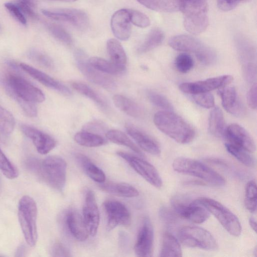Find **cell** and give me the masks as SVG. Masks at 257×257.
Segmentation results:
<instances>
[{"instance_id":"obj_9","label":"cell","mask_w":257,"mask_h":257,"mask_svg":"<svg viewBox=\"0 0 257 257\" xmlns=\"http://www.w3.org/2000/svg\"><path fill=\"white\" fill-rule=\"evenodd\" d=\"M171 205L178 215L195 223L205 222L210 216L209 212L203 206L191 201L183 195H176L171 199Z\"/></svg>"},{"instance_id":"obj_60","label":"cell","mask_w":257,"mask_h":257,"mask_svg":"<svg viewBox=\"0 0 257 257\" xmlns=\"http://www.w3.org/2000/svg\"><path fill=\"white\" fill-rule=\"evenodd\" d=\"M1 181H0V189H1Z\"/></svg>"},{"instance_id":"obj_30","label":"cell","mask_w":257,"mask_h":257,"mask_svg":"<svg viewBox=\"0 0 257 257\" xmlns=\"http://www.w3.org/2000/svg\"><path fill=\"white\" fill-rule=\"evenodd\" d=\"M88 60L93 67L104 73L120 75L124 73L126 69L125 65H118L99 57H91Z\"/></svg>"},{"instance_id":"obj_21","label":"cell","mask_w":257,"mask_h":257,"mask_svg":"<svg viewBox=\"0 0 257 257\" xmlns=\"http://www.w3.org/2000/svg\"><path fill=\"white\" fill-rule=\"evenodd\" d=\"M125 130L143 150L155 156L160 155L161 149L159 144L150 136L130 124L126 125Z\"/></svg>"},{"instance_id":"obj_20","label":"cell","mask_w":257,"mask_h":257,"mask_svg":"<svg viewBox=\"0 0 257 257\" xmlns=\"http://www.w3.org/2000/svg\"><path fill=\"white\" fill-rule=\"evenodd\" d=\"M20 67L32 77L45 86L65 95L71 94V91L66 86L45 73L24 63L20 64Z\"/></svg>"},{"instance_id":"obj_5","label":"cell","mask_w":257,"mask_h":257,"mask_svg":"<svg viewBox=\"0 0 257 257\" xmlns=\"http://www.w3.org/2000/svg\"><path fill=\"white\" fill-rule=\"evenodd\" d=\"M185 29L193 35L203 32L208 25L206 0L180 2Z\"/></svg>"},{"instance_id":"obj_7","label":"cell","mask_w":257,"mask_h":257,"mask_svg":"<svg viewBox=\"0 0 257 257\" xmlns=\"http://www.w3.org/2000/svg\"><path fill=\"white\" fill-rule=\"evenodd\" d=\"M194 201L212 214L229 234L234 236L241 234V226L237 217L221 203L207 197H200Z\"/></svg>"},{"instance_id":"obj_2","label":"cell","mask_w":257,"mask_h":257,"mask_svg":"<svg viewBox=\"0 0 257 257\" xmlns=\"http://www.w3.org/2000/svg\"><path fill=\"white\" fill-rule=\"evenodd\" d=\"M3 83L8 93L19 103L22 101L32 103L45 100L43 92L16 72L6 74Z\"/></svg>"},{"instance_id":"obj_26","label":"cell","mask_w":257,"mask_h":257,"mask_svg":"<svg viewBox=\"0 0 257 257\" xmlns=\"http://www.w3.org/2000/svg\"><path fill=\"white\" fill-rule=\"evenodd\" d=\"M99 187L102 191L117 196L132 198L139 195L136 188L126 183L103 182Z\"/></svg>"},{"instance_id":"obj_47","label":"cell","mask_w":257,"mask_h":257,"mask_svg":"<svg viewBox=\"0 0 257 257\" xmlns=\"http://www.w3.org/2000/svg\"><path fill=\"white\" fill-rule=\"evenodd\" d=\"M192 97L196 103L203 107L210 108L214 106V97L209 92L193 94Z\"/></svg>"},{"instance_id":"obj_14","label":"cell","mask_w":257,"mask_h":257,"mask_svg":"<svg viewBox=\"0 0 257 257\" xmlns=\"http://www.w3.org/2000/svg\"><path fill=\"white\" fill-rule=\"evenodd\" d=\"M232 80V76L224 75L204 80L184 82L179 85V89L185 93L193 95L209 92L222 86H226Z\"/></svg>"},{"instance_id":"obj_1","label":"cell","mask_w":257,"mask_h":257,"mask_svg":"<svg viewBox=\"0 0 257 257\" xmlns=\"http://www.w3.org/2000/svg\"><path fill=\"white\" fill-rule=\"evenodd\" d=\"M154 122L160 131L178 143L188 144L195 137V132L192 126L171 111L156 112L154 116Z\"/></svg>"},{"instance_id":"obj_6","label":"cell","mask_w":257,"mask_h":257,"mask_svg":"<svg viewBox=\"0 0 257 257\" xmlns=\"http://www.w3.org/2000/svg\"><path fill=\"white\" fill-rule=\"evenodd\" d=\"M37 207L35 200L25 195L20 200L18 218L26 241L30 246L36 245L38 238Z\"/></svg>"},{"instance_id":"obj_52","label":"cell","mask_w":257,"mask_h":257,"mask_svg":"<svg viewBox=\"0 0 257 257\" xmlns=\"http://www.w3.org/2000/svg\"><path fill=\"white\" fill-rule=\"evenodd\" d=\"M83 130L93 133H103L105 131V126L101 122L93 121L86 123L83 126Z\"/></svg>"},{"instance_id":"obj_41","label":"cell","mask_w":257,"mask_h":257,"mask_svg":"<svg viewBox=\"0 0 257 257\" xmlns=\"http://www.w3.org/2000/svg\"><path fill=\"white\" fill-rule=\"evenodd\" d=\"M46 24L49 32L55 39L66 45L72 44V37L64 28L55 24L47 23Z\"/></svg>"},{"instance_id":"obj_57","label":"cell","mask_w":257,"mask_h":257,"mask_svg":"<svg viewBox=\"0 0 257 257\" xmlns=\"http://www.w3.org/2000/svg\"><path fill=\"white\" fill-rule=\"evenodd\" d=\"M20 2L29 5L31 7H35L37 5L36 0H21Z\"/></svg>"},{"instance_id":"obj_61","label":"cell","mask_w":257,"mask_h":257,"mask_svg":"<svg viewBox=\"0 0 257 257\" xmlns=\"http://www.w3.org/2000/svg\"><path fill=\"white\" fill-rule=\"evenodd\" d=\"M0 29H1V27H0Z\"/></svg>"},{"instance_id":"obj_55","label":"cell","mask_w":257,"mask_h":257,"mask_svg":"<svg viewBox=\"0 0 257 257\" xmlns=\"http://www.w3.org/2000/svg\"><path fill=\"white\" fill-rule=\"evenodd\" d=\"M22 12L33 19H37L38 16L29 5L20 2L17 4Z\"/></svg>"},{"instance_id":"obj_24","label":"cell","mask_w":257,"mask_h":257,"mask_svg":"<svg viewBox=\"0 0 257 257\" xmlns=\"http://www.w3.org/2000/svg\"><path fill=\"white\" fill-rule=\"evenodd\" d=\"M112 101L118 109L132 117L140 118L144 115V110L139 104L124 95L116 94Z\"/></svg>"},{"instance_id":"obj_25","label":"cell","mask_w":257,"mask_h":257,"mask_svg":"<svg viewBox=\"0 0 257 257\" xmlns=\"http://www.w3.org/2000/svg\"><path fill=\"white\" fill-rule=\"evenodd\" d=\"M168 43L170 47L176 50L195 53L204 45L195 38L184 35L171 38Z\"/></svg>"},{"instance_id":"obj_36","label":"cell","mask_w":257,"mask_h":257,"mask_svg":"<svg viewBox=\"0 0 257 257\" xmlns=\"http://www.w3.org/2000/svg\"><path fill=\"white\" fill-rule=\"evenodd\" d=\"M227 152L240 162L248 167H253L255 160L250 153L244 149L228 142L225 144Z\"/></svg>"},{"instance_id":"obj_51","label":"cell","mask_w":257,"mask_h":257,"mask_svg":"<svg viewBox=\"0 0 257 257\" xmlns=\"http://www.w3.org/2000/svg\"><path fill=\"white\" fill-rule=\"evenodd\" d=\"M51 253L53 256H70L69 250L61 243L55 242L52 246Z\"/></svg>"},{"instance_id":"obj_28","label":"cell","mask_w":257,"mask_h":257,"mask_svg":"<svg viewBox=\"0 0 257 257\" xmlns=\"http://www.w3.org/2000/svg\"><path fill=\"white\" fill-rule=\"evenodd\" d=\"M209 131L216 137H224L226 129L224 115L218 107L214 108L210 112L208 122Z\"/></svg>"},{"instance_id":"obj_59","label":"cell","mask_w":257,"mask_h":257,"mask_svg":"<svg viewBox=\"0 0 257 257\" xmlns=\"http://www.w3.org/2000/svg\"><path fill=\"white\" fill-rule=\"evenodd\" d=\"M57 1H64V2H74V1H77V0H57Z\"/></svg>"},{"instance_id":"obj_4","label":"cell","mask_w":257,"mask_h":257,"mask_svg":"<svg viewBox=\"0 0 257 257\" xmlns=\"http://www.w3.org/2000/svg\"><path fill=\"white\" fill-rule=\"evenodd\" d=\"M172 167L176 172L197 177L206 183L215 186H222L225 184L221 175L198 160L178 157L174 160Z\"/></svg>"},{"instance_id":"obj_8","label":"cell","mask_w":257,"mask_h":257,"mask_svg":"<svg viewBox=\"0 0 257 257\" xmlns=\"http://www.w3.org/2000/svg\"><path fill=\"white\" fill-rule=\"evenodd\" d=\"M178 235L180 242L187 247L208 250H216L218 247L217 241L211 233L199 226H184Z\"/></svg>"},{"instance_id":"obj_38","label":"cell","mask_w":257,"mask_h":257,"mask_svg":"<svg viewBox=\"0 0 257 257\" xmlns=\"http://www.w3.org/2000/svg\"><path fill=\"white\" fill-rule=\"evenodd\" d=\"M257 189L255 181L251 180L246 184L244 205L250 212L254 213L256 210Z\"/></svg>"},{"instance_id":"obj_53","label":"cell","mask_w":257,"mask_h":257,"mask_svg":"<svg viewBox=\"0 0 257 257\" xmlns=\"http://www.w3.org/2000/svg\"><path fill=\"white\" fill-rule=\"evenodd\" d=\"M256 83L252 85L247 94V102L248 106L253 109L256 108Z\"/></svg>"},{"instance_id":"obj_17","label":"cell","mask_w":257,"mask_h":257,"mask_svg":"<svg viewBox=\"0 0 257 257\" xmlns=\"http://www.w3.org/2000/svg\"><path fill=\"white\" fill-rule=\"evenodd\" d=\"M21 130L32 141L38 152L41 154H48L56 145V141L52 137L33 126L23 124Z\"/></svg>"},{"instance_id":"obj_16","label":"cell","mask_w":257,"mask_h":257,"mask_svg":"<svg viewBox=\"0 0 257 257\" xmlns=\"http://www.w3.org/2000/svg\"><path fill=\"white\" fill-rule=\"evenodd\" d=\"M83 218L89 235L94 236L97 232L99 224V212L94 192L87 191L83 207Z\"/></svg>"},{"instance_id":"obj_50","label":"cell","mask_w":257,"mask_h":257,"mask_svg":"<svg viewBox=\"0 0 257 257\" xmlns=\"http://www.w3.org/2000/svg\"><path fill=\"white\" fill-rule=\"evenodd\" d=\"M218 7L223 11H230L240 4L248 2L250 0H216Z\"/></svg>"},{"instance_id":"obj_58","label":"cell","mask_w":257,"mask_h":257,"mask_svg":"<svg viewBox=\"0 0 257 257\" xmlns=\"http://www.w3.org/2000/svg\"><path fill=\"white\" fill-rule=\"evenodd\" d=\"M25 248L23 246H20L17 251V253L19 254L17 256H22L21 254L25 252Z\"/></svg>"},{"instance_id":"obj_37","label":"cell","mask_w":257,"mask_h":257,"mask_svg":"<svg viewBox=\"0 0 257 257\" xmlns=\"http://www.w3.org/2000/svg\"><path fill=\"white\" fill-rule=\"evenodd\" d=\"M164 39V34L162 30L158 28L154 29L138 48L137 51L140 54L149 52L159 46Z\"/></svg>"},{"instance_id":"obj_35","label":"cell","mask_w":257,"mask_h":257,"mask_svg":"<svg viewBox=\"0 0 257 257\" xmlns=\"http://www.w3.org/2000/svg\"><path fill=\"white\" fill-rule=\"evenodd\" d=\"M106 47L110 61L118 65H125L126 55L119 42L115 39H110L107 42Z\"/></svg>"},{"instance_id":"obj_22","label":"cell","mask_w":257,"mask_h":257,"mask_svg":"<svg viewBox=\"0 0 257 257\" xmlns=\"http://www.w3.org/2000/svg\"><path fill=\"white\" fill-rule=\"evenodd\" d=\"M66 224L72 236L77 240L84 241L89 235L83 216L77 210H71L66 215Z\"/></svg>"},{"instance_id":"obj_23","label":"cell","mask_w":257,"mask_h":257,"mask_svg":"<svg viewBox=\"0 0 257 257\" xmlns=\"http://www.w3.org/2000/svg\"><path fill=\"white\" fill-rule=\"evenodd\" d=\"M222 105L224 109L228 112L240 116L243 114V106L237 97L235 88L233 86H225L220 91Z\"/></svg>"},{"instance_id":"obj_11","label":"cell","mask_w":257,"mask_h":257,"mask_svg":"<svg viewBox=\"0 0 257 257\" xmlns=\"http://www.w3.org/2000/svg\"><path fill=\"white\" fill-rule=\"evenodd\" d=\"M116 154L150 184L158 188L162 187V180L153 165L142 158L125 152L119 151Z\"/></svg>"},{"instance_id":"obj_44","label":"cell","mask_w":257,"mask_h":257,"mask_svg":"<svg viewBox=\"0 0 257 257\" xmlns=\"http://www.w3.org/2000/svg\"><path fill=\"white\" fill-rule=\"evenodd\" d=\"M194 61L188 54L181 53L178 55L175 60V66L178 71L182 73L189 72L193 68Z\"/></svg>"},{"instance_id":"obj_48","label":"cell","mask_w":257,"mask_h":257,"mask_svg":"<svg viewBox=\"0 0 257 257\" xmlns=\"http://www.w3.org/2000/svg\"><path fill=\"white\" fill-rule=\"evenodd\" d=\"M6 9L11 16L23 25L27 24V20L24 14L22 12L17 4L8 2L4 4Z\"/></svg>"},{"instance_id":"obj_32","label":"cell","mask_w":257,"mask_h":257,"mask_svg":"<svg viewBox=\"0 0 257 257\" xmlns=\"http://www.w3.org/2000/svg\"><path fill=\"white\" fill-rule=\"evenodd\" d=\"M71 85L76 91L90 99L101 109L105 110L108 109V104L105 99L87 84L80 82H73Z\"/></svg>"},{"instance_id":"obj_19","label":"cell","mask_w":257,"mask_h":257,"mask_svg":"<svg viewBox=\"0 0 257 257\" xmlns=\"http://www.w3.org/2000/svg\"><path fill=\"white\" fill-rule=\"evenodd\" d=\"M130 12L128 9L115 12L111 19V28L113 35L119 40H127L131 34Z\"/></svg>"},{"instance_id":"obj_45","label":"cell","mask_w":257,"mask_h":257,"mask_svg":"<svg viewBox=\"0 0 257 257\" xmlns=\"http://www.w3.org/2000/svg\"><path fill=\"white\" fill-rule=\"evenodd\" d=\"M147 96L154 105L166 110L171 111L173 109L172 104L164 95L156 92L149 91Z\"/></svg>"},{"instance_id":"obj_43","label":"cell","mask_w":257,"mask_h":257,"mask_svg":"<svg viewBox=\"0 0 257 257\" xmlns=\"http://www.w3.org/2000/svg\"><path fill=\"white\" fill-rule=\"evenodd\" d=\"M195 55L198 60L205 65L212 64L216 59L215 52L212 48L204 45L195 53Z\"/></svg>"},{"instance_id":"obj_27","label":"cell","mask_w":257,"mask_h":257,"mask_svg":"<svg viewBox=\"0 0 257 257\" xmlns=\"http://www.w3.org/2000/svg\"><path fill=\"white\" fill-rule=\"evenodd\" d=\"M76 160L86 175L94 181L102 183L105 181V175L103 171L96 166L87 156L82 154H77Z\"/></svg>"},{"instance_id":"obj_42","label":"cell","mask_w":257,"mask_h":257,"mask_svg":"<svg viewBox=\"0 0 257 257\" xmlns=\"http://www.w3.org/2000/svg\"><path fill=\"white\" fill-rule=\"evenodd\" d=\"M0 170L10 179L16 178L19 175L17 168L8 159L0 149Z\"/></svg>"},{"instance_id":"obj_3","label":"cell","mask_w":257,"mask_h":257,"mask_svg":"<svg viewBox=\"0 0 257 257\" xmlns=\"http://www.w3.org/2000/svg\"><path fill=\"white\" fill-rule=\"evenodd\" d=\"M66 168L63 158L51 156L39 161L34 173L51 187L62 192L66 183Z\"/></svg>"},{"instance_id":"obj_29","label":"cell","mask_w":257,"mask_h":257,"mask_svg":"<svg viewBox=\"0 0 257 257\" xmlns=\"http://www.w3.org/2000/svg\"><path fill=\"white\" fill-rule=\"evenodd\" d=\"M160 256H182V251L179 242L177 238L169 232H165L162 238L160 252Z\"/></svg>"},{"instance_id":"obj_39","label":"cell","mask_w":257,"mask_h":257,"mask_svg":"<svg viewBox=\"0 0 257 257\" xmlns=\"http://www.w3.org/2000/svg\"><path fill=\"white\" fill-rule=\"evenodd\" d=\"M15 125V120L12 114L0 106V133L10 135L13 132Z\"/></svg>"},{"instance_id":"obj_31","label":"cell","mask_w":257,"mask_h":257,"mask_svg":"<svg viewBox=\"0 0 257 257\" xmlns=\"http://www.w3.org/2000/svg\"><path fill=\"white\" fill-rule=\"evenodd\" d=\"M139 3L152 10L172 13L180 10V0H137Z\"/></svg>"},{"instance_id":"obj_56","label":"cell","mask_w":257,"mask_h":257,"mask_svg":"<svg viewBox=\"0 0 257 257\" xmlns=\"http://www.w3.org/2000/svg\"><path fill=\"white\" fill-rule=\"evenodd\" d=\"M249 223L251 228L256 232V222L255 219L253 217L249 219Z\"/></svg>"},{"instance_id":"obj_18","label":"cell","mask_w":257,"mask_h":257,"mask_svg":"<svg viewBox=\"0 0 257 257\" xmlns=\"http://www.w3.org/2000/svg\"><path fill=\"white\" fill-rule=\"evenodd\" d=\"M224 137L227 142L239 146L250 153L255 151V144L252 138L243 127L236 123H232L226 128Z\"/></svg>"},{"instance_id":"obj_12","label":"cell","mask_w":257,"mask_h":257,"mask_svg":"<svg viewBox=\"0 0 257 257\" xmlns=\"http://www.w3.org/2000/svg\"><path fill=\"white\" fill-rule=\"evenodd\" d=\"M42 14L49 19L67 22L79 29L87 27L89 19L83 11L76 9L58 8L43 9Z\"/></svg>"},{"instance_id":"obj_46","label":"cell","mask_w":257,"mask_h":257,"mask_svg":"<svg viewBox=\"0 0 257 257\" xmlns=\"http://www.w3.org/2000/svg\"><path fill=\"white\" fill-rule=\"evenodd\" d=\"M131 22L140 28H146L150 24L149 18L144 13L134 10H128Z\"/></svg>"},{"instance_id":"obj_10","label":"cell","mask_w":257,"mask_h":257,"mask_svg":"<svg viewBox=\"0 0 257 257\" xmlns=\"http://www.w3.org/2000/svg\"><path fill=\"white\" fill-rule=\"evenodd\" d=\"M75 59L78 69L90 81L108 90L115 89L116 84L114 80L90 65L83 51L77 50L75 53Z\"/></svg>"},{"instance_id":"obj_15","label":"cell","mask_w":257,"mask_h":257,"mask_svg":"<svg viewBox=\"0 0 257 257\" xmlns=\"http://www.w3.org/2000/svg\"><path fill=\"white\" fill-rule=\"evenodd\" d=\"M154 233L152 222L148 217L144 218L134 246L136 254L139 256L150 257L153 251Z\"/></svg>"},{"instance_id":"obj_40","label":"cell","mask_w":257,"mask_h":257,"mask_svg":"<svg viewBox=\"0 0 257 257\" xmlns=\"http://www.w3.org/2000/svg\"><path fill=\"white\" fill-rule=\"evenodd\" d=\"M28 56L33 62L39 65L49 69L54 67V63L52 59L43 52L35 48L30 50Z\"/></svg>"},{"instance_id":"obj_13","label":"cell","mask_w":257,"mask_h":257,"mask_svg":"<svg viewBox=\"0 0 257 257\" xmlns=\"http://www.w3.org/2000/svg\"><path fill=\"white\" fill-rule=\"evenodd\" d=\"M103 206L107 218L106 228L108 231L119 225L127 226L130 224V212L121 202L109 199L104 202Z\"/></svg>"},{"instance_id":"obj_49","label":"cell","mask_w":257,"mask_h":257,"mask_svg":"<svg viewBox=\"0 0 257 257\" xmlns=\"http://www.w3.org/2000/svg\"><path fill=\"white\" fill-rule=\"evenodd\" d=\"M159 216L161 220L168 225H174L177 221L176 215L166 207L160 209Z\"/></svg>"},{"instance_id":"obj_54","label":"cell","mask_w":257,"mask_h":257,"mask_svg":"<svg viewBox=\"0 0 257 257\" xmlns=\"http://www.w3.org/2000/svg\"><path fill=\"white\" fill-rule=\"evenodd\" d=\"M245 75L247 81L251 82L256 79V68L255 64L248 63L245 69Z\"/></svg>"},{"instance_id":"obj_34","label":"cell","mask_w":257,"mask_h":257,"mask_svg":"<svg viewBox=\"0 0 257 257\" xmlns=\"http://www.w3.org/2000/svg\"><path fill=\"white\" fill-rule=\"evenodd\" d=\"M105 135L107 139L110 142L126 147L139 156H144L139 148L124 133L118 130H111L107 131Z\"/></svg>"},{"instance_id":"obj_33","label":"cell","mask_w":257,"mask_h":257,"mask_svg":"<svg viewBox=\"0 0 257 257\" xmlns=\"http://www.w3.org/2000/svg\"><path fill=\"white\" fill-rule=\"evenodd\" d=\"M74 139L78 144L86 147H97L106 143L101 136L85 131L77 133Z\"/></svg>"}]
</instances>
